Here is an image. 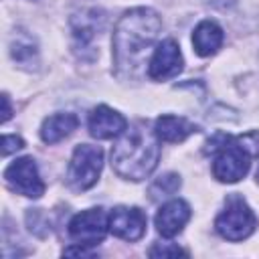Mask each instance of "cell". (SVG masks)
I'll list each match as a JSON object with an SVG mask.
<instances>
[{
    "mask_svg": "<svg viewBox=\"0 0 259 259\" xmlns=\"http://www.w3.org/2000/svg\"><path fill=\"white\" fill-rule=\"evenodd\" d=\"M2 103H4V111H2V121H6L10 117V101H8V95L4 93L2 95Z\"/></svg>",
    "mask_w": 259,
    "mask_h": 259,
    "instance_id": "cell-21",
    "label": "cell"
},
{
    "mask_svg": "<svg viewBox=\"0 0 259 259\" xmlns=\"http://www.w3.org/2000/svg\"><path fill=\"white\" fill-rule=\"evenodd\" d=\"M178 188H180V176L170 172V174L160 176V178L150 186V196H152V200H162V198L172 196Z\"/></svg>",
    "mask_w": 259,
    "mask_h": 259,
    "instance_id": "cell-17",
    "label": "cell"
},
{
    "mask_svg": "<svg viewBox=\"0 0 259 259\" xmlns=\"http://www.w3.org/2000/svg\"><path fill=\"white\" fill-rule=\"evenodd\" d=\"M251 164V152L241 142H231L229 138L214 150L212 174L221 182H237L241 180Z\"/></svg>",
    "mask_w": 259,
    "mask_h": 259,
    "instance_id": "cell-5",
    "label": "cell"
},
{
    "mask_svg": "<svg viewBox=\"0 0 259 259\" xmlns=\"http://www.w3.org/2000/svg\"><path fill=\"white\" fill-rule=\"evenodd\" d=\"M103 166V152L97 146L91 144H81L75 148L73 158L69 162V172H67V182L73 190H87L91 188Z\"/></svg>",
    "mask_w": 259,
    "mask_h": 259,
    "instance_id": "cell-4",
    "label": "cell"
},
{
    "mask_svg": "<svg viewBox=\"0 0 259 259\" xmlns=\"http://www.w3.org/2000/svg\"><path fill=\"white\" fill-rule=\"evenodd\" d=\"M162 20L152 8L127 10L113 30V63L119 75H134L142 65L144 53L156 42Z\"/></svg>",
    "mask_w": 259,
    "mask_h": 259,
    "instance_id": "cell-1",
    "label": "cell"
},
{
    "mask_svg": "<svg viewBox=\"0 0 259 259\" xmlns=\"http://www.w3.org/2000/svg\"><path fill=\"white\" fill-rule=\"evenodd\" d=\"M239 142L251 152V156H259V132H253V134H247V136H241Z\"/></svg>",
    "mask_w": 259,
    "mask_h": 259,
    "instance_id": "cell-20",
    "label": "cell"
},
{
    "mask_svg": "<svg viewBox=\"0 0 259 259\" xmlns=\"http://www.w3.org/2000/svg\"><path fill=\"white\" fill-rule=\"evenodd\" d=\"M20 148H24V142L20 138H16V136H4L2 138V154L4 156L12 154V152H16Z\"/></svg>",
    "mask_w": 259,
    "mask_h": 259,
    "instance_id": "cell-19",
    "label": "cell"
},
{
    "mask_svg": "<svg viewBox=\"0 0 259 259\" xmlns=\"http://www.w3.org/2000/svg\"><path fill=\"white\" fill-rule=\"evenodd\" d=\"M109 231V214L103 208H89L75 214L69 223V235L77 245L95 247Z\"/></svg>",
    "mask_w": 259,
    "mask_h": 259,
    "instance_id": "cell-6",
    "label": "cell"
},
{
    "mask_svg": "<svg viewBox=\"0 0 259 259\" xmlns=\"http://www.w3.org/2000/svg\"><path fill=\"white\" fill-rule=\"evenodd\" d=\"M10 55H12V59L16 61V63H20V65H32V63H36V55H38V51H36V42H34V38L30 36V34H26V32H16L14 36H12V42H10Z\"/></svg>",
    "mask_w": 259,
    "mask_h": 259,
    "instance_id": "cell-16",
    "label": "cell"
},
{
    "mask_svg": "<svg viewBox=\"0 0 259 259\" xmlns=\"http://www.w3.org/2000/svg\"><path fill=\"white\" fill-rule=\"evenodd\" d=\"M79 125L75 113H55L49 115L40 125V138L45 144H57L63 138L71 136Z\"/></svg>",
    "mask_w": 259,
    "mask_h": 259,
    "instance_id": "cell-15",
    "label": "cell"
},
{
    "mask_svg": "<svg viewBox=\"0 0 259 259\" xmlns=\"http://www.w3.org/2000/svg\"><path fill=\"white\" fill-rule=\"evenodd\" d=\"M257 182H259V170H257Z\"/></svg>",
    "mask_w": 259,
    "mask_h": 259,
    "instance_id": "cell-22",
    "label": "cell"
},
{
    "mask_svg": "<svg viewBox=\"0 0 259 259\" xmlns=\"http://www.w3.org/2000/svg\"><path fill=\"white\" fill-rule=\"evenodd\" d=\"M160 158L156 132L138 123L125 130L111 150V166L117 176L127 180H144L152 174Z\"/></svg>",
    "mask_w": 259,
    "mask_h": 259,
    "instance_id": "cell-2",
    "label": "cell"
},
{
    "mask_svg": "<svg viewBox=\"0 0 259 259\" xmlns=\"http://www.w3.org/2000/svg\"><path fill=\"white\" fill-rule=\"evenodd\" d=\"M223 28L212 22V20H202L196 28H194V34H192V45H194V51L200 55V57H210L214 55L221 45H223Z\"/></svg>",
    "mask_w": 259,
    "mask_h": 259,
    "instance_id": "cell-14",
    "label": "cell"
},
{
    "mask_svg": "<svg viewBox=\"0 0 259 259\" xmlns=\"http://www.w3.org/2000/svg\"><path fill=\"white\" fill-rule=\"evenodd\" d=\"M4 180L10 186V190L28 198H40L45 192V182L40 180L36 162L28 156L14 160L4 170Z\"/></svg>",
    "mask_w": 259,
    "mask_h": 259,
    "instance_id": "cell-7",
    "label": "cell"
},
{
    "mask_svg": "<svg viewBox=\"0 0 259 259\" xmlns=\"http://www.w3.org/2000/svg\"><path fill=\"white\" fill-rule=\"evenodd\" d=\"M146 214L138 206H115L109 212V231L123 241H138L146 233Z\"/></svg>",
    "mask_w": 259,
    "mask_h": 259,
    "instance_id": "cell-8",
    "label": "cell"
},
{
    "mask_svg": "<svg viewBox=\"0 0 259 259\" xmlns=\"http://www.w3.org/2000/svg\"><path fill=\"white\" fill-rule=\"evenodd\" d=\"M152 257H176V255H186L184 249H180L178 245H170V243H158L156 247L150 249Z\"/></svg>",
    "mask_w": 259,
    "mask_h": 259,
    "instance_id": "cell-18",
    "label": "cell"
},
{
    "mask_svg": "<svg viewBox=\"0 0 259 259\" xmlns=\"http://www.w3.org/2000/svg\"><path fill=\"white\" fill-rule=\"evenodd\" d=\"M125 117L107 105H99L89 113V134L97 140H111L125 132Z\"/></svg>",
    "mask_w": 259,
    "mask_h": 259,
    "instance_id": "cell-10",
    "label": "cell"
},
{
    "mask_svg": "<svg viewBox=\"0 0 259 259\" xmlns=\"http://www.w3.org/2000/svg\"><path fill=\"white\" fill-rule=\"evenodd\" d=\"M105 26V12L99 8H89L83 10L81 14L71 18V30H73V38L77 40V45L87 47Z\"/></svg>",
    "mask_w": 259,
    "mask_h": 259,
    "instance_id": "cell-12",
    "label": "cell"
},
{
    "mask_svg": "<svg viewBox=\"0 0 259 259\" xmlns=\"http://www.w3.org/2000/svg\"><path fill=\"white\" fill-rule=\"evenodd\" d=\"M188 219H190V206L184 200L174 198V200H168L166 204H162V208L158 210L156 229L162 237H174L184 229Z\"/></svg>",
    "mask_w": 259,
    "mask_h": 259,
    "instance_id": "cell-11",
    "label": "cell"
},
{
    "mask_svg": "<svg viewBox=\"0 0 259 259\" xmlns=\"http://www.w3.org/2000/svg\"><path fill=\"white\" fill-rule=\"evenodd\" d=\"M217 233L227 241H243L255 231V214L241 196H229L214 221Z\"/></svg>",
    "mask_w": 259,
    "mask_h": 259,
    "instance_id": "cell-3",
    "label": "cell"
},
{
    "mask_svg": "<svg viewBox=\"0 0 259 259\" xmlns=\"http://www.w3.org/2000/svg\"><path fill=\"white\" fill-rule=\"evenodd\" d=\"M158 140L168 142V144H178L184 142L188 136L196 134L198 127L188 121L186 117H178V115H160L156 119V127H154Z\"/></svg>",
    "mask_w": 259,
    "mask_h": 259,
    "instance_id": "cell-13",
    "label": "cell"
},
{
    "mask_svg": "<svg viewBox=\"0 0 259 259\" xmlns=\"http://www.w3.org/2000/svg\"><path fill=\"white\" fill-rule=\"evenodd\" d=\"M182 71V55L178 45L172 38L162 40L148 65V75L156 81H164V79H172Z\"/></svg>",
    "mask_w": 259,
    "mask_h": 259,
    "instance_id": "cell-9",
    "label": "cell"
}]
</instances>
